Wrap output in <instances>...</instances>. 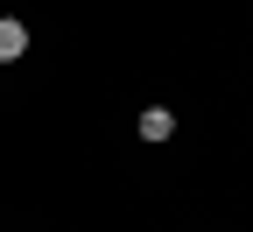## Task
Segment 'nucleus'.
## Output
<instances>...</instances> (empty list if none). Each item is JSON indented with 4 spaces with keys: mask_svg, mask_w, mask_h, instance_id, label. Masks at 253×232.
<instances>
[{
    "mask_svg": "<svg viewBox=\"0 0 253 232\" xmlns=\"http://www.w3.org/2000/svg\"><path fill=\"white\" fill-rule=\"evenodd\" d=\"M134 127H141V141H169V134H176V113H169V106H148Z\"/></svg>",
    "mask_w": 253,
    "mask_h": 232,
    "instance_id": "f257e3e1",
    "label": "nucleus"
},
{
    "mask_svg": "<svg viewBox=\"0 0 253 232\" xmlns=\"http://www.w3.org/2000/svg\"><path fill=\"white\" fill-rule=\"evenodd\" d=\"M21 49H28V28H21L14 14H0V63H14Z\"/></svg>",
    "mask_w": 253,
    "mask_h": 232,
    "instance_id": "f03ea898",
    "label": "nucleus"
}]
</instances>
